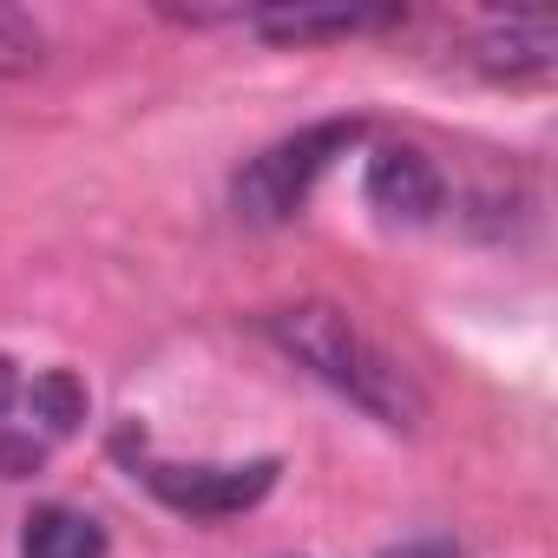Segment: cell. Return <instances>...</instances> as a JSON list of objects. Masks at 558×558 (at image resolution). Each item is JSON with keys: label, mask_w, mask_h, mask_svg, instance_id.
<instances>
[{"label": "cell", "mask_w": 558, "mask_h": 558, "mask_svg": "<svg viewBox=\"0 0 558 558\" xmlns=\"http://www.w3.org/2000/svg\"><path fill=\"white\" fill-rule=\"evenodd\" d=\"M558 60V27L545 14H506L473 40V66L486 80H545Z\"/></svg>", "instance_id": "52a82bcc"}, {"label": "cell", "mask_w": 558, "mask_h": 558, "mask_svg": "<svg viewBox=\"0 0 558 558\" xmlns=\"http://www.w3.org/2000/svg\"><path fill=\"white\" fill-rule=\"evenodd\" d=\"M381 558H460L453 538H408V545H388Z\"/></svg>", "instance_id": "30bf717a"}, {"label": "cell", "mask_w": 558, "mask_h": 558, "mask_svg": "<svg viewBox=\"0 0 558 558\" xmlns=\"http://www.w3.org/2000/svg\"><path fill=\"white\" fill-rule=\"evenodd\" d=\"M171 21H230L250 27L276 47H323V40H362V34H388L401 27V8H230V14H191L171 8Z\"/></svg>", "instance_id": "5b68a950"}, {"label": "cell", "mask_w": 558, "mask_h": 558, "mask_svg": "<svg viewBox=\"0 0 558 558\" xmlns=\"http://www.w3.org/2000/svg\"><path fill=\"white\" fill-rule=\"evenodd\" d=\"M93 395L73 368H21L0 355V480H34L86 421Z\"/></svg>", "instance_id": "7a4b0ae2"}, {"label": "cell", "mask_w": 558, "mask_h": 558, "mask_svg": "<svg viewBox=\"0 0 558 558\" xmlns=\"http://www.w3.org/2000/svg\"><path fill=\"white\" fill-rule=\"evenodd\" d=\"M21 558H112V538L80 506H40L21 525Z\"/></svg>", "instance_id": "ba28073f"}, {"label": "cell", "mask_w": 558, "mask_h": 558, "mask_svg": "<svg viewBox=\"0 0 558 558\" xmlns=\"http://www.w3.org/2000/svg\"><path fill=\"white\" fill-rule=\"evenodd\" d=\"M34 66H40V27L0 14V73H34Z\"/></svg>", "instance_id": "9c48e42d"}, {"label": "cell", "mask_w": 558, "mask_h": 558, "mask_svg": "<svg viewBox=\"0 0 558 558\" xmlns=\"http://www.w3.org/2000/svg\"><path fill=\"white\" fill-rule=\"evenodd\" d=\"M368 204L388 217V223H427L440 204H447V178L440 165L421 151V145H381L368 158V178H362Z\"/></svg>", "instance_id": "8992f818"}, {"label": "cell", "mask_w": 558, "mask_h": 558, "mask_svg": "<svg viewBox=\"0 0 558 558\" xmlns=\"http://www.w3.org/2000/svg\"><path fill=\"white\" fill-rule=\"evenodd\" d=\"M263 336L283 349L290 362H303L329 395H342L349 408H362L368 421H381L395 434H414L427 421L421 381L355 316H342L336 303H290V310L263 316Z\"/></svg>", "instance_id": "6da1fadb"}, {"label": "cell", "mask_w": 558, "mask_h": 558, "mask_svg": "<svg viewBox=\"0 0 558 558\" xmlns=\"http://www.w3.org/2000/svg\"><path fill=\"white\" fill-rule=\"evenodd\" d=\"M119 453H125L132 480L184 519H236L256 499H269L276 473H283V460H269V453L263 460H230V466H171V460H151L145 447H132L125 434H119Z\"/></svg>", "instance_id": "277c9868"}, {"label": "cell", "mask_w": 558, "mask_h": 558, "mask_svg": "<svg viewBox=\"0 0 558 558\" xmlns=\"http://www.w3.org/2000/svg\"><path fill=\"white\" fill-rule=\"evenodd\" d=\"M362 138H368L362 119H316V125H303V132H290V138L263 145V151L236 171V184H230L236 217H250V223H290V217L316 197V184H323Z\"/></svg>", "instance_id": "3957f363"}]
</instances>
